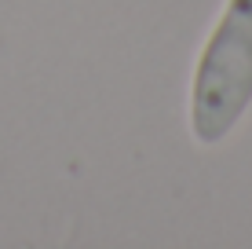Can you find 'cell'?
<instances>
[{"instance_id": "obj_1", "label": "cell", "mask_w": 252, "mask_h": 249, "mask_svg": "<svg viewBox=\"0 0 252 249\" xmlns=\"http://www.w3.org/2000/svg\"><path fill=\"white\" fill-rule=\"evenodd\" d=\"M252 103V0H230L197 59L190 128L197 143H223Z\"/></svg>"}]
</instances>
